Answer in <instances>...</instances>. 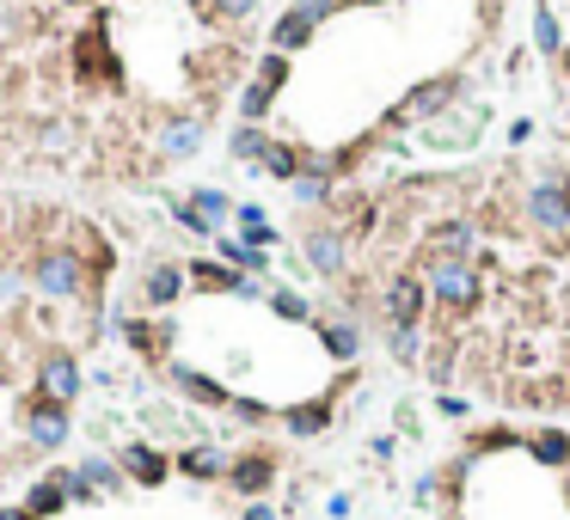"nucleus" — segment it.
<instances>
[{"label":"nucleus","mask_w":570,"mask_h":520,"mask_svg":"<svg viewBox=\"0 0 570 520\" xmlns=\"http://www.w3.org/2000/svg\"><path fill=\"white\" fill-rule=\"evenodd\" d=\"M32 282H37V294H49V300H86V288H93V275H86L74 245H44L37 263H32Z\"/></svg>","instance_id":"f257e3e1"},{"label":"nucleus","mask_w":570,"mask_h":520,"mask_svg":"<svg viewBox=\"0 0 570 520\" xmlns=\"http://www.w3.org/2000/svg\"><path fill=\"white\" fill-rule=\"evenodd\" d=\"M423 288H430V300H435V306H447V312H466V306H478L485 282H478V263L430 258V263H423Z\"/></svg>","instance_id":"f03ea898"},{"label":"nucleus","mask_w":570,"mask_h":520,"mask_svg":"<svg viewBox=\"0 0 570 520\" xmlns=\"http://www.w3.org/2000/svg\"><path fill=\"white\" fill-rule=\"evenodd\" d=\"M522 214H527V227L552 233V239L570 233V178L565 172H546L534 190H522Z\"/></svg>","instance_id":"7ed1b4c3"},{"label":"nucleus","mask_w":570,"mask_h":520,"mask_svg":"<svg viewBox=\"0 0 570 520\" xmlns=\"http://www.w3.org/2000/svg\"><path fill=\"white\" fill-rule=\"evenodd\" d=\"M19 428H25V441H32L37 453H56L74 423H68V404H49V398L25 392V398H19Z\"/></svg>","instance_id":"20e7f679"},{"label":"nucleus","mask_w":570,"mask_h":520,"mask_svg":"<svg viewBox=\"0 0 570 520\" xmlns=\"http://www.w3.org/2000/svg\"><path fill=\"white\" fill-rule=\"evenodd\" d=\"M331 13H338V0H294L289 13L277 19V31H270V49H277V56H294V49H307V44H313V31H319Z\"/></svg>","instance_id":"39448f33"},{"label":"nucleus","mask_w":570,"mask_h":520,"mask_svg":"<svg viewBox=\"0 0 570 520\" xmlns=\"http://www.w3.org/2000/svg\"><path fill=\"white\" fill-rule=\"evenodd\" d=\"M454 92H461V74H435V80H423V86H411L405 92V105H393V129H405V122H430V117H442L447 105H454Z\"/></svg>","instance_id":"423d86ee"},{"label":"nucleus","mask_w":570,"mask_h":520,"mask_svg":"<svg viewBox=\"0 0 570 520\" xmlns=\"http://www.w3.org/2000/svg\"><path fill=\"white\" fill-rule=\"evenodd\" d=\"M37 398H49V404H74L80 398V362L68 350L44 355V367H37Z\"/></svg>","instance_id":"0eeeda50"},{"label":"nucleus","mask_w":570,"mask_h":520,"mask_svg":"<svg viewBox=\"0 0 570 520\" xmlns=\"http://www.w3.org/2000/svg\"><path fill=\"white\" fill-rule=\"evenodd\" d=\"M423 245H430V258H461V263H473L478 258V227L473 221H435L430 233H423Z\"/></svg>","instance_id":"6e6552de"},{"label":"nucleus","mask_w":570,"mask_h":520,"mask_svg":"<svg viewBox=\"0 0 570 520\" xmlns=\"http://www.w3.org/2000/svg\"><path fill=\"white\" fill-rule=\"evenodd\" d=\"M301 245H307V263L325 275V282H338V275L350 270V239H344L338 227H313Z\"/></svg>","instance_id":"1a4fd4ad"},{"label":"nucleus","mask_w":570,"mask_h":520,"mask_svg":"<svg viewBox=\"0 0 570 520\" xmlns=\"http://www.w3.org/2000/svg\"><path fill=\"white\" fill-rule=\"evenodd\" d=\"M68 472H74V503H86V496H117V489H124V465H117V459L86 453L80 465H68Z\"/></svg>","instance_id":"9d476101"},{"label":"nucleus","mask_w":570,"mask_h":520,"mask_svg":"<svg viewBox=\"0 0 570 520\" xmlns=\"http://www.w3.org/2000/svg\"><path fill=\"white\" fill-rule=\"evenodd\" d=\"M270 484H277V453H264V447L258 453H240L228 465V489H240V496H252V503H258Z\"/></svg>","instance_id":"9b49d317"},{"label":"nucleus","mask_w":570,"mask_h":520,"mask_svg":"<svg viewBox=\"0 0 570 520\" xmlns=\"http://www.w3.org/2000/svg\"><path fill=\"white\" fill-rule=\"evenodd\" d=\"M166 380L178 386V392H185L190 404H202V411H228V404H233L228 386L209 380V374H197V367H185V362H172V367H166Z\"/></svg>","instance_id":"f8f14e48"},{"label":"nucleus","mask_w":570,"mask_h":520,"mask_svg":"<svg viewBox=\"0 0 570 520\" xmlns=\"http://www.w3.org/2000/svg\"><path fill=\"white\" fill-rule=\"evenodd\" d=\"M185 294H190V270H185V263H154V270H148V282H141V300L154 306V312L178 306Z\"/></svg>","instance_id":"ddd939ff"},{"label":"nucleus","mask_w":570,"mask_h":520,"mask_svg":"<svg viewBox=\"0 0 570 520\" xmlns=\"http://www.w3.org/2000/svg\"><path fill=\"white\" fill-rule=\"evenodd\" d=\"M68 503H74V472H44L32 484V496H25V515L49 520V515H62Z\"/></svg>","instance_id":"4468645a"},{"label":"nucleus","mask_w":570,"mask_h":520,"mask_svg":"<svg viewBox=\"0 0 570 520\" xmlns=\"http://www.w3.org/2000/svg\"><path fill=\"white\" fill-rule=\"evenodd\" d=\"M423 300H430L423 275H393V288L381 294V306H386V319L393 324H417L423 319Z\"/></svg>","instance_id":"2eb2a0df"},{"label":"nucleus","mask_w":570,"mask_h":520,"mask_svg":"<svg viewBox=\"0 0 570 520\" xmlns=\"http://www.w3.org/2000/svg\"><path fill=\"white\" fill-rule=\"evenodd\" d=\"M117 465H124V477H136V484H148V489H154V484H166V477H172V459H166V453H154L148 441H129Z\"/></svg>","instance_id":"dca6fc26"},{"label":"nucleus","mask_w":570,"mask_h":520,"mask_svg":"<svg viewBox=\"0 0 570 520\" xmlns=\"http://www.w3.org/2000/svg\"><path fill=\"white\" fill-rule=\"evenodd\" d=\"M154 147H160V159H190L202 147V117H172Z\"/></svg>","instance_id":"f3484780"},{"label":"nucleus","mask_w":570,"mask_h":520,"mask_svg":"<svg viewBox=\"0 0 570 520\" xmlns=\"http://www.w3.org/2000/svg\"><path fill=\"white\" fill-rule=\"evenodd\" d=\"M282 428L301 435V441H307V435H325V428H331V392L307 398V404H289V411H282Z\"/></svg>","instance_id":"a211bd4d"},{"label":"nucleus","mask_w":570,"mask_h":520,"mask_svg":"<svg viewBox=\"0 0 570 520\" xmlns=\"http://www.w3.org/2000/svg\"><path fill=\"white\" fill-rule=\"evenodd\" d=\"M117 331H124V343L136 355H148V362H160V355H166V343H178V336H172V324H148V319H124Z\"/></svg>","instance_id":"6ab92c4d"},{"label":"nucleus","mask_w":570,"mask_h":520,"mask_svg":"<svg viewBox=\"0 0 570 520\" xmlns=\"http://www.w3.org/2000/svg\"><path fill=\"white\" fill-rule=\"evenodd\" d=\"M228 465H233V459L221 453V447H190V453H178V465H172V472L197 477V484H216V477H228Z\"/></svg>","instance_id":"aec40b11"},{"label":"nucleus","mask_w":570,"mask_h":520,"mask_svg":"<svg viewBox=\"0 0 570 520\" xmlns=\"http://www.w3.org/2000/svg\"><path fill=\"white\" fill-rule=\"evenodd\" d=\"M319 343L331 362H356V350H362V331H356L350 319H319Z\"/></svg>","instance_id":"412c9836"},{"label":"nucleus","mask_w":570,"mask_h":520,"mask_svg":"<svg viewBox=\"0 0 570 520\" xmlns=\"http://www.w3.org/2000/svg\"><path fill=\"white\" fill-rule=\"evenodd\" d=\"M270 147H277V135H264V129H252V122H240V129L228 135V153L233 159H246V166H264Z\"/></svg>","instance_id":"4be33fe9"},{"label":"nucleus","mask_w":570,"mask_h":520,"mask_svg":"<svg viewBox=\"0 0 570 520\" xmlns=\"http://www.w3.org/2000/svg\"><path fill=\"white\" fill-rule=\"evenodd\" d=\"M216 258L228 263V270H246V275L264 270V251H258V245H246L240 233H221V239H216Z\"/></svg>","instance_id":"5701e85b"},{"label":"nucleus","mask_w":570,"mask_h":520,"mask_svg":"<svg viewBox=\"0 0 570 520\" xmlns=\"http://www.w3.org/2000/svg\"><path fill=\"white\" fill-rule=\"evenodd\" d=\"M527 453H534L539 465H558V472H565L570 465V435L565 428H539L534 441H527Z\"/></svg>","instance_id":"b1692460"},{"label":"nucleus","mask_w":570,"mask_h":520,"mask_svg":"<svg viewBox=\"0 0 570 520\" xmlns=\"http://www.w3.org/2000/svg\"><path fill=\"white\" fill-rule=\"evenodd\" d=\"M270 105H277V86H264V80L252 74V86L240 92V122H252V129H264V117H270Z\"/></svg>","instance_id":"393cba45"},{"label":"nucleus","mask_w":570,"mask_h":520,"mask_svg":"<svg viewBox=\"0 0 570 520\" xmlns=\"http://www.w3.org/2000/svg\"><path fill=\"white\" fill-rule=\"evenodd\" d=\"M534 44L546 49V56H565V31H558V19H552V7H546V0L534 7Z\"/></svg>","instance_id":"a878e982"},{"label":"nucleus","mask_w":570,"mask_h":520,"mask_svg":"<svg viewBox=\"0 0 570 520\" xmlns=\"http://www.w3.org/2000/svg\"><path fill=\"white\" fill-rule=\"evenodd\" d=\"M190 209H197L216 233H228V197H221V190H190Z\"/></svg>","instance_id":"bb28decb"},{"label":"nucleus","mask_w":570,"mask_h":520,"mask_svg":"<svg viewBox=\"0 0 570 520\" xmlns=\"http://www.w3.org/2000/svg\"><path fill=\"white\" fill-rule=\"evenodd\" d=\"M264 172H270V178H282V184H294V178H301V147L277 141V147H270V159H264Z\"/></svg>","instance_id":"cd10ccee"},{"label":"nucleus","mask_w":570,"mask_h":520,"mask_svg":"<svg viewBox=\"0 0 570 520\" xmlns=\"http://www.w3.org/2000/svg\"><path fill=\"white\" fill-rule=\"evenodd\" d=\"M264 300H270V312H282V319H289V324H307V319H313V306L301 300V294H294V288H270V294H264Z\"/></svg>","instance_id":"c85d7f7f"},{"label":"nucleus","mask_w":570,"mask_h":520,"mask_svg":"<svg viewBox=\"0 0 570 520\" xmlns=\"http://www.w3.org/2000/svg\"><path fill=\"white\" fill-rule=\"evenodd\" d=\"M289 190H294V202H307V209H319V202L331 197V178H325V172H301V178H294Z\"/></svg>","instance_id":"c756f323"},{"label":"nucleus","mask_w":570,"mask_h":520,"mask_svg":"<svg viewBox=\"0 0 570 520\" xmlns=\"http://www.w3.org/2000/svg\"><path fill=\"white\" fill-rule=\"evenodd\" d=\"M202 13L221 19V25H246V19L258 13V0H202Z\"/></svg>","instance_id":"7c9ffc66"},{"label":"nucleus","mask_w":570,"mask_h":520,"mask_svg":"<svg viewBox=\"0 0 570 520\" xmlns=\"http://www.w3.org/2000/svg\"><path fill=\"white\" fill-rule=\"evenodd\" d=\"M172 221H178V227H190V233H209V239H221V233L209 227V221H202L197 209H190V197H178V202H172Z\"/></svg>","instance_id":"2f4dec72"},{"label":"nucleus","mask_w":570,"mask_h":520,"mask_svg":"<svg viewBox=\"0 0 570 520\" xmlns=\"http://www.w3.org/2000/svg\"><path fill=\"white\" fill-rule=\"evenodd\" d=\"M228 416H240V423H270V404H258V398H240V392H233Z\"/></svg>","instance_id":"473e14b6"},{"label":"nucleus","mask_w":570,"mask_h":520,"mask_svg":"<svg viewBox=\"0 0 570 520\" xmlns=\"http://www.w3.org/2000/svg\"><path fill=\"white\" fill-rule=\"evenodd\" d=\"M258 80H264V86H277V92H282V80H289V56H277V49H270V56L258 61Z\"/></svg>","instance_id":"72a5a7b5"},{"label":"nucleus","mask_w":570,"mask_h":520,"mask_svg":"<svg viewBox=\"0 0 570 520\" xmlns=\"http://www.w3.org/2000/svg\"><path fill=\"white\" fill-rule=\"evenodd\" d=\"M393 355H399L405 367L417 362V324H393Z\"/></svg>","instance_id":"f704fd0d"},{"label":"nucleus","mask_w":570,"mask_h":520,"mask_svg":"<svg viewBox=\"0 0 570 520\" xmlns=\"http://www.w3.org/2000/svg\"><path fill=\"white\" fill-rule=\"evenodd\" d=\"M68 141H74V122H49L44 129V153H68Z\"/></svg>","instance_id":"c9c22d12"},{"label":"nucleus","mask_w":570,"mask_h":520,"mask_svg":"<svg viewBox=\"0 0 570 520\" xmlns=\"http://www.w3.org/2000/svg\"><path fill=\"white\" fill-rule=\"evenodd\" d=\"M246 520H277V508H270V503H252V508H246Z\"/></svg>","instance_id":"e433bc0d"},{"label":"nucleus","mask_w":570,"mask_h":520,"mask_svg":"<svg viewBox=\"0 0 570 520\" xmlns=\"http://www.w3.org/2000/svg\"><path fill=\"white\" fill-rule=\"evenodd\" d=\"M0 520H32V515H25V503H19V508H0Z\"/></svg>","instance_id":"4c0bfd02"},{"label":"nucleus","mask_w":570,"mask_h":520,"mask_svg":"<svg viewBox=\"0 0 570 520\" xmlns=\"http://www.w3.org/2000/svg\"><path fill=\"white\" fill-rule=\"evenodd\" d=\"M338 7H374V0H338Z\"/></svg>","instance_id":"58836bf2"},{"label":"nucleus","mask_w":570,"mask_h":520,"mask_svg":"<svg viewBox=\"0 0 570 520\" xmlns=\"http://www.w3.org/2000/svg\"><path fill=\"white\" fill-rule=\"evenodd\" d=\"M558 68H565V74H570V49H565V56H558Z\"/></svg>","instance_id":"ea45409f"}]
</instances>
